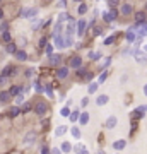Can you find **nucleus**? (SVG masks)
<instances>
[{
	"label": "nucleus",
	"mask_w": 147,
	"mask_h": 154,
	"mask_svg": "<svg viewBox=\"0 0 147 154\" xmlns=\"http://www.w3.org/2000/svg\"><path fill=\"white\" fill-rule=\"evenodd\" d=\"M46 111H48V103L43 101V99H39L34 105V113L38 117H43V115H46Z\"/></svg>",
	"instance_id": "1"
},
{
	"label": "nucleus",
	"mask_w": 147,
	"mask_h": 154,
	"mask_svg": "<svg viewBox=\"0 0 147 154\" xmlns=\"http://www.w3.org/2000/svg\"><path fill=\"white\" fill-rule=\"evenodd\" d=\"M36 14H38V9H24V10H21V17H24V19H33Z\"/></svg>",
	"instance_id": "2"
},
{
	"label": "nucleus",
	"mask_w": 147,
	"mask_h": 154,
	"mask_svg": "<svg viewBox=\"0 0 147 154\" xmlns=\"http://www.w3.org/2000/svg\"><path fill=\"white\" fill-rule=\"evenodd\" d=\"M70 74V67H58L56 69V77L58 79H67Z\"/></svg>",
	"instance_id": "3"
},
{
	"label": "nucleus",
	"mask_w": 147,
	"mask_h": 154,
	"mask_svg": "<svg viewBox=\"0 0 147 154\" xmlns=\"http://www.w3.org/2000/svg\"><path fill=\"white\" fill-rule=\"evenodd\" d=\"M116 15H118V12L113 9V10H110V12H103V19H105L106 22H113L115 19H116Z\"/></svg>",
	"instance_id": "4"
},
{
	"label": "nucleus",
	"mask_w": 147,
	"mask_h": 154,
	"mask_svg": "<svg viewBox=\"0 0 147 154\" xmlns=\"http://www.w3.org/2000/svg\"><path fill=\"white\" fill-rule=\"evenodd\" d=\"M82 67V58L80 56H72L70 58V69H80Z\"/></svg>",
	"instance_id": "5"
},
{
	"label": "nucleus",
	"mask_w": 147,
	"mask_h": 154,
	"mask_svg": "<svg viewBox=\"0 0 147 154\" xmlns=\"http://www.w3.org/2000/svg\"><path fill=\"white\" fill-rule=\"evenodd\" d=\"M15 74H17V69H15V67H12V65H7L5 69L2 70V76H5V77L15 76Z\"/></svg>",
	"instance_id": "6"
},
{
	"label": "nucleus",
	"mask_w": 147,
	"mask_h": 154,
	"mask_svg": "<svg viewBox=\"0 0 147 154\" xmlns=\"http://www.w3.org/2000/svg\"><path fill=\"white\" fill-rule=\"evenodd\" d=\"M14 56L19 60V62H26V60H28V53H26V50H17Z\"/></svg>",
	"instance_id": "7"
},
{
	"label": "nucleus",
	"mask_w": 147,
	"mask_h": 154,
	"mask_svg": "<svg viewBox=\"0 0 147 154\" xmlns=\"http://www.w3.org/2000/svg\"><path fill=\"white\" fill-rule=\"evenodd\" d=\"M116 123H118V118H116V117H108V118H106V128H115Z\"/></svg>",
	"instance_id": "8"
},
{
	"label": "nucleus",
	"mask_w": 147,
	"mask_h": 154,
	"mask_svg": "<svg viewBox=\"0 0 147 154\" xmlns=\"http://www.w3.org/2000/svg\"><path fill=\"white\" fill-rule=\"evenodd\" d=\"M86 26H87V22H86L84 19H80V21L77 22V34H79V36H82V34H84Z\"/></svg>",
	"instance_id": "9"
},
{
	"label": "nucleus",
	"mask_w": 147,
	"mask_h": 154,
	"mask_svg": "<svg viewBox=\"0 0 147 154\" xmlns=\"http://www.w3.org/2000/svg\"><path fill=\"white\" fill-rule=\"evenodd\" d=\"M125 146H127V140H123V139L113 142V149H115V151H121V149H125Z\"/></svg>",
	"instance_id": "10"
},
{
	"label": "nucleus",
	"mask_w": 147,
	"mask_h": 154,
	"mask_svg": "<svg viewBox=\"0 0 147 154\" xmlns=\"http://www.w3.org/2000/svg\"><path fill=\"white\" fill-rule=\"evenodd\" d=\"M79 123H80V125H87V123H89V113H87V111L80 113V117H79Z\"/></svg>",
	"instance_id": "11"
},
{
	"label": "nucleus",
	"mask_w": 147,
	"mask_h": 154,
	"mask_svg": "<svg viewBox=\"0 0 147 154\" xmlns=\"http://www.w3.org/2000/svg\"><path fill=\"white\" fill-rule=\"evenodd\" d=\"M36 139V132H29L26 133V137H24V144H33Z\"/></svg>",
	"instance_id": "12"
},
{
	"label": "nucleus",
	"mask_w": 147,
	"mask_h": 154,
	"mask_svg": "<svg viewBox=\"0 0 147 154\" xmlns=\"http://www.w3.org/2000/svg\"><path fill=\"white\" fill-rule=\"evenodd\" d=\"M108 96H106V94H101V96H98V99H96V105L98 106H105L106 103H108Z\"/></svg>",
	"instance_id": "13"
},
{
	"label": "nucleus",
	"mask_w": 147,
	"mask_h": 154,
	"mask_svg": "<svg viewBox=\"0 0 147 154\" xmlns=\"http://www.w3.org/2000/svg\"><path fill=\"white\" fill-rule=\"evenodd\" d=\"M120 12H121L123 15H130V14H132V5L123 4V5H121V9H120Z\"/></svg>",
	"instance_id": "14"
},
{
	"label": "nucleus",
	"mask_w": 147,
	"mask_h": 154,
	"mask_svg": "<svg viewBox=\"0 0 147 154\" xmlns=\"http://www.w3.org/2000/svg\"><path fill=\"white\" fill-rule=\"evenodd\" d=\"M21 92H22L21 86H14V87H10V89H9V94H10V96H17V94H21Z\"/></svg>",
	"instance_id": "15"
},
{
	"label": "nucleus",
	"mask_w": 147,
	"mask_h": 154,
	"mask_svg": "<svg viewBox=\"0 0 147 154\" xmlns=\"http://www.w3.org/2000/svg\"><path fill=\"white\" fill-rule=\"evenodd\" d=\"M10 98H12V96L9 94V91H0V103H7Z\"/></svg>",
	"instance_id": "16"
},
{
	"label": "nucleus",
	"mask_w": 147,
	"mask_h": 154,
	"mask_svg": "<svg viewBox=\"0 0 147 154\" xmlns=\"http://www.w3.org/2000/svg\"><path fill=\"white\" fill-rule=\"evenodd\" d=\"M2 41L4 43H12V34H10V31H5V33H2Z\"/></svg>",
	"instance_id": "17"
},
{
	"label": "nucleus",
	"mask_w": 147,
	"mask_h": 154,
	"mask_svg": "<svg viewBox=\"0 0 147 154\" xmlns=\"http://www.w3.org/2000/svg\"><path fill=\"white\" fill-rule=\"evenodd\" d=\"M62 62V56L60 55H50V63H51V65H58V63Z\"/></svg>",
	"instance_id": "18"
},
{
	"label": "nucleus",
	"mask_w": 147,
	"mask_h": 154,
	"mask_svg": "<svg viewBox=\"0 0 147 154\" xmlns=\"http://www.w3.org/2000/svg\"><path fill=\"white\" fill-rule=\"evenodd\" d=\"M5 50H7V53H12V55H15V51H17V45L15 43H9L7 46H5Z\"/></svg>",
	"instance_id": "19"
},
{
	"label": "nucleus",
	"mask_w": 147,
	"mask_h": 154,
	"mask_svg": "<svg viewBox=\"0 0 147 154\" xmlns=\"http://www.w3.org/2000/svg\"><path fill=\"white\" fill-rule=\"evenodd\" d=\"M144 111H147V106H140V108H137V110L133 111V117L140 118V117H144Z\"/></svg>",
	"instance_id": "20"
},
{
	"label": "nucleus",
	"mask_w": 147,
	"mask_h": 154,
	"mask_svg": "<svg viewBox=\"0 0 147 154\" xmlns=\"http://www.w3.org/2000/svg\"><path fill=\"white\" fill-rule=\"evenodd\" d=\"M19 113H21V110H19L17 106H12V108L9 110V117H10V118H15V117H17Z\"/></svg>",
	"instance_id": "21"
},
{
	"label": "nucleus",
	"mask_w": 147,
	"mask_h": 154,
	"mask_svg": "<svg viewBox=\"0 0 147 154\" xmlns=\"http://www.w3.org/2000/svg\"><path fill=\"white\" fill-rule=\"evenodd\" d=\"M98 87H99L98 82H91V84H89V87H87V92H89V94H94V92L98 91Z\"/></svg>",
	"instance_id": "22"
},
{
	"label": "nucleus",
	"mask_w": 147,
	"mask_h": 154,
	"mask_svg": "<svg viewBox=\"0 0 147 154\" xmlns=\"http://www.w3.org/2000/svg\"><path fill=\"white\" fill-rule=\"evenodd\" d=\"M60 149H62V153H70V151H72V144L65 140V142L62 144V147H60Z\"/></svg>",
	"instance_id": "23"
},
{
	"label": "nucleus",
	"mask_w": 147,
	"mask_h": 154,
	"mask_svg": "<svg viewBox=\"0 0 147 154\" xmlns=\"http://www.w3.org/2000/svg\"><path fill=\"white\" fill-rule=\"evenodd\" d=\"M65 132H67V127H65V125H60V127H56L55 135H56V137H60V135H63Z\"/></svg>",
	"instance_id": "24"
},
{
	"label": "nucleus",
	"mask_w": 147,
	"mask_h": 154,
	"mask_svg": "<svg viewBox=\"0 0 147 154\" xmlns=\"http://www.w3.org/2000/svg\"><path fill=\"white\" fill-rule=\"evenodd\" d=\"M77 12H79V15H84L86 12H87V5H86V4H79Z\"/></svg>",
	"instance_id": "25"
},
{
	"label": "nucleus",
	"mask_w": 147,
	"mask_h": 154,
	"mask_svg": "<svg viewBox=\"0 0 147 154\" xmlns=\"http://www.w3.org/2000/svg\"><path fill=\"white\" fill-rule=\"evenodd\" d=\"M135 21L139 22H146V14H144V12H137V14H135Z\"/></svg>",
	"instance_id": "26"
},
{
	"label": "nucleus",
	"mask_w": 147,
	"mask_h": 154,
	"mask_svg": "<svg viewBox=\"0 0 147 154\" xmlns=\"http://www.w3.org/2000/svg\"><path fill=\"white\" fill-rule=\"evenodd\" d=\"M70 133H72L75 139H80V130H79V127H72V128H70Z\"/></svg>",
	"instance_id": "27"
},
{
	"label": "nucleus",
	"mask_w": 147,
	"mask_h": 154,
	"mask_svg": "<svg viewBox=\"0 0 147 154\" xmlns=\"http://www.w3.org/2000/svg\"><path fill=\"white\" fill-rule=\"evenodd\" d=\"M79 117H80V113H79V110H75V111H72V113H70V117H69V118L72 120V122H79Z\"/></svg>",
	"instance_id": "28"
},
{
	"label": "nucleus",
	"mask_w": 147,
	"mask_h": 154,
	"mask_svg": "<svg viewBox=\"0 0 147 154\" xmlns=\"http://www.w3.org/2000/svg\"><path fill=\"white\" fill-rule=\"evenodd\" d=\"M5 31H9V22L0 21V33H5Z\"/></svg>",
	"instance_id": "29"
},
{
	"label": "nucleus",
	"mask_w": 147,
	"mask_h": 154,
	"mask_svg": "<svg viewBox=\"0 0 147 154\" xmlns=\"http://www.w3.org/2000/svg\"><path fill=\"white\" fill-rule=\"evenodd\" d=\"M70 113H72V111H70L69 106H63L62 111H60V115H62V117H70Z\"/></svg>",
	"instance_id": "30"
},
{
	"label": "nucleus",
	"mask_w": 147,
	"mask_h": 154,
	"mask_svg": "<svg viewBox=\"0 0 147 154\" xmlns=\"http://www.w3.org/2000/svg\"><path fill=\"white\" fill-rule=\"evenodd\" d=\"M99 56H101L99 51H91V53H89V58H91V60H99Z\"/></svg>",
	"instance_id": "31"
},
{
	"label": "nucleus",
	"mask_w": 147,
	"mask_h": 154,
	"mask_svg": "<svg viewBox=\"0 0 147 154\" xmlns=\"http://www.w3.org/2000/svg\"><path fill=\"white\" fill-rule=\"evenodd\" d=\"M137 62H139V63H147V56L139 53V55H137Z\"/></svg>",
	"instance_id": "32"
},
{
	"label": "nucleus",
	"mask_w": 147,
	"mask_h": 154,
	"mask_svg": "<svg viewBox=\"0 0 147 154\" xmlns=\"http://www.w3.org/2000/svg\"><path fill=\"white\" fill-rule=\"evenodd\" d=\"M86 72H87V70L82 69V67H80V69H77V77H87V74H86Z\"/></svg>",
	"instance_id": "33"
},
{
	"label": "nucleus",
	"mask_w": 147,
	"mask_h": 154,
	"mask_svg": "<svg viewBox=\"0 0 147 154\" xmlns=\"http://www.w3.org/2000/svg\"><path fill=\"white\" fill-rule=\"evenodd\" d=\"M127 40H128V41H135V33H133V31H128V33H127Z\"/></svg>",
	"instance_id": "34"
},
{
	"label": "nucleus",
	"mask_w": 147,
	"mask_h": 154,
	"mask_svg": "<svg viewBox=\"0 0 147 154\" xmlns=\"http://www.w3.org/2000/svg\"><path fill=\"white\" fill-rule=\"evenodd\" d=\"M113 41H115V36H108V38H106V40H105V45H106V46H108V45H111Z\"/></svg>",
	"instance_id": "35"
},
{
	"label": "nucleus",
	"mask_w": 147,
	"mask_h": 154,
	"mask_svg": "<svg viewBox=\"0 0 147 154\" xmlns=\"http://www.w3.org/2000/svg\"><path fill=\"white\" fill-rule=\"evenodd\" d=\"M146 34H147V24L144 28H140V31H139V36H146Z\"/></svg>",
	"instance_id": "36"
},
{
	"label": "nucleus",
	"mask_w": 147,
	"mask_h": 154,
	"mask_svg": "<svg viewBox=\"0 0 147 154\" xmlns=\"http://www.w3.org/2000/svg\"><path fill=\"white\" fill-rule=\"evenodd\" d=\"M5 84H7V77L0 74V86H5Z\"/></svg>",
	"instance_id": "37"
},
{
	"label": "nucleus",
	"mask_w": 147,
	"mask_h": 154,
	"mask_svg": "<svg viewBox=\"0 0 147 154\" xmlns=\"http://www.w3.org/2000/svg\"><path fill=\"white\" fill-rule=\"evenodd\" d=\"M106 77H108V72H103V74L99 76V82H105V81H106Z\"/></svg>",
	"instance_id": "38"
},
{
	"label": "nucleus",
	"mask_w": 147,
	"mask_h": 154,
	"mask_svg": "<svg viewBox=\"0 0 147 154\" xmlns=\"http://www.w3.org/2000/svg\"><path fill=\"white\" fill-rule=\"evenodd\" d=\"M15 101H17V103H22V101H24V94H17V96H15Z\"/></svg>",
	"instance_id": "39"
},
{
	"label": "nucleus",
	"mask_w": 147,
	"mask_h": 154,
	"mask_svg": "<svg viewBox=\"0 0 147 154\" xmlns=\"http://www.w3.org/2000/svg\"><path fill=\"white\" fill-rule=\"evenodd\" d=\"M41 154H50V147L48 146H41Z\"/></svg>",
	"instance_id": "40"
},
{
	"label": "nucleus",
	"mask_w": 147,
	"mask_h": 154,
	"mask_svg": "<svg viewBox=\"0 0 147 154\" xmlns=\"http://www.w3.org/2000/svg\"><path fill=\"white\" fill-rule=\"evenodd\" d=\"M108 4H110L111 7H116V5L120 4V0H108Z\"/></svg>",
	"instance_id": "41"
},
{
	"label": "nucleus",
	"mask_w": 147,
	"mask_h": 154,
	"mask_svg": "<svg viewBox=\"0 0 147 154\" xmlns=\"http://www.w3.org/2000/svg\"><path fill=\"white\" fill-rule=\"evenodd\" d=\"M36 91H38V92H43V91H45V87H43L39 82H36Z\"/></svg>",
	"instance_id": "42"
},
{
	"label": "nucleus",
	"mask_w": 147,
	"mask_h": 154,
	"mask_svg": "<svg viewBox=\"0 0 147 154\" xmlns=\"http://www.w3.org/2000/svg\"><path fill=\"white\" fill-rule=\"evenodd\" d=\"M45 91L48 92L50 96H53V89H51V86H46V87H45Z\"/></svg>",
	"instance_id": "43"
},
{
	"label": "nucleus",
	"mask_w": 147,
	"mask_h": 154,
	"mask_svg": "<svg viewBox=\"0 0 147 154\" xmlns=\"http://www.w3.org/2000/svg\"><path fill=\"white\" fill-rule=\"evenodd\" d=\"M43 46H46V38H41V40H39V48H43Z\"/></svg>",
	"instance_id": "44"
},
{
	"label": "nucleus",
	"mask_w": 147,
	"mask_h": 154,
	"mask_svg": "<svg viewBox=\"0 0 147 154\" xmlns=\"http://www.w3.org/2000/svg\"><path fill=\"white\" fill-rule=\"evenodd\" d=\"M29 110H31V106H29V105H26V106H22V110H21V113H28Z\"/></svg>",
	"instance_id": "45"
},
{
	"label": "nucleus",
	"mask_w": 147,
	"mask_h": 154,
	"mask_svg": "<svg viewBox=\"0 0 147 154\" xmlns=\"http://www.w3.org/2000/svg\"><path fill=\"white\" fill-rule=\"evenodd\" d=\"M51 154H62V149H58V147H53Z\"/></svg>",
	"instance_id": "46"
},
{
	"label": "nucleus",
	"mask_w": 147,
	"mask_h": 154,
	"mask_svg": "<svg viewBox=\"0 0 147 154\" xmlns=\"http://www.w3.org/2000/svg\"><path fill=\"white\" fill-rule=\"evenodd\" d=\"M101 33H103V29H101V28H96V29H94V36H99Z\"/></svg>",
	"instance_id": "47"
},
{
	"label": "nucleus",
	"mask_w": 147,
	"mask_h": 154,
	"mask_svg": "<svg viewBox=\"0 0 147 154\" xmlns=\"http://www.w3.org/2000/svg\"><path fill=\"white\" fill-rule=\"evenodd\" d=\"M87 103H89V98H82V103H80V105H82V108H84V106H87Z\"/></svg>",
	"instance_id": "48"
},
{
	"label": "nucleus",
	"mask_w": 147,
	"mask_h": 154,
	"mask_svg": "<svg viewBox=\"0 0 147 154\" xmlns=\"http://www.w3.org/2000/svg\"><path fill=\"white\" fill-rule=\"evenodd\" d=\"M79 154H89V153H87V149H84V147H82V149L79 151Z\"/></svg>",
	"instance_id": "49"
},
{
	"label": "nucleus",
	"mask_w": 147,
	"mask_h": 154,
	"mask_svg": "<svg viewBox=\"0 0 147 154\" xmlns=\"http://www.w3.org/2000/svg\"><path fill=\"white\" fill-rule=\"evenodd\" d=\"M0 21H4V9H0Z\"/></svg>",
	"instance_id": "50"
},
{
	"label": "nucleus",
	"mask_w": 147,
	"mask_h": 154,
	"mask_svg": "<svg viewBox=\"0 0 147 154\" xmlns=\"http://www.w3.org/2000/svg\"><path fill=\"white\" fill-rule=\"evenodd\" d=\"M144 94H146V96H147V84L144 86Z\"/></svg>",
	"instance_id": "51"
},
{
	"label": "nucleus",
	"mask_w": 147,
	"mask_h": 154,
	"mask_svg": "<svg viewBox=\"0 0 147 154\" xmlns=\"http://www.w3.org/2000/svg\"><path fill=\"white\" fill-rule=\"evenodd\" d=\"M74 2H79V4H82V0H74Z\"/></svg>",
	"instance_id": "52"
},
{
	"label": "nucleus",
	"mask_w": 147,
	"mask_h": 154,
	"mask_svg": "<svg viewBox=\"0 0 147 154\" xmlns=\"http://www.w3.org/2000/svg\"><path fill=\"white\" fill-rule=\"evenodd\" d=\"M98 154H105V153H103V151H101V153H98Z\"/></svg>",
	"instance_id": "53"
},
{
	"label": "nucleus",
	"mask_w": 147,
	"mask_h": 154,
	"mask_svg": "<svg viewBox=\"0 0 147 154\" xmlns=\"http://www.w3.org/2000/svg\"><path fill=\"white\" fill-rule=\"evenodd\" d=\"M146 51H147V45H146Z\"/></svg>",
	"instance_id": "54"
},
{
	"label": "nucleus",
	"mask_w": 147,
	"mask_h": 154,
	"mask_svg": "<svg viewBox=\"0 0 147 154\" xmlns=\"http://www.w3.org/2000/svg\"><path fill=\"white\" fill-rule=\"evenodd\" d=\"M146 9H147V4H146Z\"/></svg>",
	"instance_id": "55"
},
{
	"label": "nucleus",
	"mask_w": 147,
	"mask_h": 154,
	"mask_svg": "<svg viewBox=\"0 0 147 154\" xmlns=\"http://www.w3.org/2000/svg\"><path fill=\"white\" fill-rule=\"evenodd\" d=\"M0 2H2V0H0Z\"/></svg>",
	"instance_id": "56"
}]
</instances>
